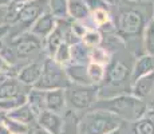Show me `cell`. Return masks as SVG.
Masks as SVG:
<instances>
[{
	"label": "cell",
	"mask_w": 154,
	"mask_h": 134,
	"mask_svg": "<svg viewBox=\"0 0 154 134\" xmlns=\"http://www.w3.org/2000/svg\"><path fill=\"white\" fill-rule=\"evenodd\" d=\"M93 109L105 110L119 118L121 121L134 122L143 117L146 111V102L134 97L133 94H118L111 98L98 99L94 103ZM91 110V109H90Z\"/></svg>",
	"instance_id": "cell-1"
},
{
	"label": "cell",
	"mask_w": 154,
	"mask_h": 134,
	"mask_svg": "<svg viewBox=\"0 0 154 134\" xmlns=\"http://www.w3.org/2000/svg\"><path fill=\"white\" fill-rule=\"evenodd\" d=\"M123 121L105 110L91 109L79 117L78 134H106L119 129Z\"/></svg>",
	"instance_id": "cell-2"
},
{
	"label": "cell",
	"mask_w": 154,
	"mask_h": 134,
	"mask_svg": "<svg viewBox=\"0 0 154 134\" xmlns=\"http://www.w3.org/2000/svg\"><path fill=\"white\" fill-rule=\"evenodd\" d=\"M14 52V56L16 59L17 67H22L24 64L29 63L34 61H39L35 59L40 55L43 51V40L40 38L32 35L29 31L19 34L16 36H12L10 39V44H8Z\"/></svg>",
	"instance_id": "cell-3"
},
{
	"label": "cell",
	"mask_w": 154,
	"mask_h": 134,
	"mask_svg": "<svg viewBox=\"0 0 154 134\" xmlns=\"http://www.w3.org/2000/svg\"><path fill=\"white\" fill-rule=\"evenodd\" d=\"M17 11L15 15V19L10 26V32L7 36L12 38L19 34L29 31L34 22L40 16L43 12L47 11L48 0H32L28 3H16Z\"/></svg>",
	"instance_id": "cell-4"
},
{
	"label": "cell",
	"mask_w": 154,
	"mask_h": 134,
	"mask_svg": "<svg viewBox=\"0 0 154 134\" xmlns=\"http://www.w3.org/2000/svg\"><path fill=\"white\" fill-rule=\"evenodd\" d=\"M152 20V19H150ZM149 20L142 10L135 7H125L121 8L117 17V32L122 39L126 38H135L143 34V30Z\"/></svg>",
	"instance_id": "cell-5"
},
{
	"label": "cell",
	"mask_w": 154,
	"mask_h": 134,
	"mask_svg": "<svg viewBox=\"0 0 154 134\" xmlns=\"http://www.w3.org/2000/svg\"><path fill=\"white\" fill-rule=\"evenodd\" d=\"M71 86V82L67 76L64 67L62 64L56 63L52 58L46 56L43 61V70L42 75L36 85L34 86L35 89H39L43 91L48 90H56V89H63L66 90L67 87Z\"/></svg>",
	"instance_id": "cell-6"
},
{
	"label": "cell",
	"mask_w": 154,
	"mask_h": 134,
	"mask_svg": "<svg viewBox=\"0 0 154 134\" xmlns=\"http://www.w3.org/2000/svg\"><path fill=\"white\" fill-rule=\"evenodd\" d=\"M99 86H81V85H71L66 89V99L67 107L75 113L87 111L93 109L94 103L98 101Z\"/></svg>",
	"instance_id": "cell-7"
},
{
	"label": "cell",
	"mask_w": 154,
	"mask_h": 134,
	"mask_svg": "<svg viewBox=\"0 0 154 134\" xmlns=\"http://www.w3.org/2000/svg\"><path fill=\"white\" fill-rule=\"evenodd\" d=\"M130 76H131V70L125 62L121 59H111L110 63L106 66V74L103 82H106L109 87L118 89L119 93L123 94L122 87L127 83V80H130Z\"/></svg>",
	"instance_id": "cell-8"
},
{
	"label": "cell",
	"mask_w": 154,
	"mask_h": 134,
	"mask_svg": "<svg viewBox=\"0 0 154 134\" xmlns=\"http://www.w3.org/2000/svg\"><path fill=\"white\" fill-rule=\"evenodd\" d=\"M43 61L39 59V61L29 62V63L22 66L19 68V71H17L16 78L24 86H27V87H34V86L36 85V82L39 80L40 75H42Z\"/></svg>",
	"instance_id": "cell-9"
},
{
	"label": "cell",
	"mask_w": 154,
	"mask_h": 134,
	"mask_svg": "<svg viewBox=\"0 0 154 134\" xmlns=\"http://www.w3.org/2000/svg\"><path fill=\"white\" fill-rule=\"evenodd\" d=\"M56 23H58V19L51 12L46 11L34 22V24L29 28V32L43 40L55 30Z\"/></svg>",
	"instance_id": "cell-10"
},
{
	"label": "cell",
	"mask_w": 154,
	"mask_h": 134,
	"mask_svg": "<svg viewBox=\"0 0 154 134\" xmlns=\"http://www.w3.org/2000/svg\"><path fill=\"white\" fill-rule=\"evenodd\" d=\"M64 117L62 114H56V113L48 111V110H43L36 118V125L39 127L44 129L50 134H60L63 129Z\"/></svg>",
	"instance_id": "cell-11"
},
{
	"label": "cell",
	"mask_w": 154,
	"mask_h": 134,
	"mask_svg": "<svg viewBox=\"0 0 154 134\" xmlns=\"http://www.w3.org/2000/svg\"><path fill=\"white\" fill-rule=\"evenodd\" d=\"M32 87L24 86L16 76H5L0 80V99H7L20 94H27Z\"/></svg>",
	"instance_id": "cell-12"
},
{
	"label": "cell",
	"mask_w": 154,
	"mask_h": 134,
	"mask_svg": "<svg viewBox=\"0 0 154 134\" xmlns=\"http://www.w3.org/2000/svg\"><path fill=\"white\" fill-rule=\"evenodd\" d=\"M67 109L69 107H67L66 90L56 89V90L46 91V110L63 115Z\"/></svg>",
	"instance_id": "cell-13"
},
{
	"label": "cell",
	"mask_w": 154,
	"mask_h": 134,
	"mask_svg": "<svg viewBox=\"0 0 154 134\" xmlns=\"http://www.w3.org/2000/svg\"><path fill=\"white\" fill-rule=\"evenodd\" d=\"M64 71H66L67 76H69L71 85H81V86H90L91 82L87 75V64H78L70 62L66 64Z\"/></svg>",
	"instance_id": "cell-14"
},
{
	"label": "cell",
	"mask_w": 154,
	"mask_h": 134,
	"mask_svg": "<svg viewBox=\"0 0 154 134\" xmlns=\"http://www.w3.org/2000/svg\"><path fill=\"white\" fill-rule=\"evenodd\" d=\"M153 71H154V56H150V55H147V54L140 56L131 68L130 86H131L137 79H140L142 76L153 73Z\"/></svg>",
	"instance_id": "cell-15"
},
{
	"label": "cell",
	"mask_w": 154,
	"mask_h": 134,
	"mask_svg": "<svg viewBox=\"0 0 154 134\" xmlns=\"http://www.w3.org/2000/svg\"><path fill=\"white\" fill-rule=\"evenodd\" d=\"M153 91H154V71L137 79L131 85V94L142 101H145L149 95H152Z\"/></svg>",
	"instance_id": "cell-16"
},
{
	"label": "cell",
	"mask_w": 154,
	"mask_h": 134,
	"mask_svg": "<svg viewBox=\"0 0 154 134\" xmlns=\"http://www.w3.org/2000/svg\"><path fill=\"white\" fill-rule=\"evenodd\" d=\"M62 43H64L63 32H62V30L58 27V23H56V27L54 31H52L46 39H43V51L46 54V56L52 58Z\"/></svg>",
	"instance_id": "cell-17"
},
{
	"label": "cell",
	"mask_w": 154,
	"mask_h": 134,
	"mask_svg": "<svg viewBox=\"0 0 154 134\" xmlns=\"http://www.w3.org/2000/svg\"><path fill=\"white\" fill-rule=\"evenodd\" d=\"M7 117L12 118L15 121H19L22 122V123L27 125V126L32 127L36 125V115H35V113L32 111V109L28 106V103H24V105H22L20 107H17V109L12 110V111L7 113Z\"/></svg>",
	"instance_id": "cell-18"
},
{
	"label": "cell",
	"mask_w": 154,
	"mask_h": 134,
	"mask_svg": "<svg viewBox=\"0 0 154 134\" xmlns=\"http://www.w3.org/2000/svg\"><path fill=\"white\" fill-rule=\"evenodd\" d=\"M90 10L83 0H69V16L72 20L85 23L86 20H90Z\"/></svg>",
	"instance_id": "cell-19"
},
{
	"label": "cell",
	"mask_w": 154,
	"mask_h": 134,
	"mask_svg": "<svg viewBox=\"0 0 154 134\" xmlns=\"http://www.w3.org/2000/svg\"><path fill=\"white\" fill-rule=\"evenodd\" d=\"M27 103L38 118V115L46 110V91L32 87L27 93Z\"/></svg>",
	"instance_id": "cell-20"
},
{
	"label": "cell",
	"mask_w": 154,
	"mask_h": 134,
	"mask_svg": "<svg viewBox=\"0 0 154 134\" xmlns=\"http://www.w3.org/2000/svg\"><path fill=\"white\" fill-rule=\"evenodd\" d=\"M90 51L85 43L78 42L70 46V55H71V62L78 64H88L90 63Z\"/></svg>",
	"instance_id": "cell-21"
},
{
	"label": "cell",
	"mask_w": 154,
	"mask_h": 134,
	"mask_svg": "<svg viewBox=\"0 0 154 134\" xmlns=\"http://www.w3.org/2000/svg\"><path fill=\"white\" fill-rule=\"evenodd\" d=\"M47 11L51 12L58 20L69 19V0H48Z\"/></svg>",
	"instance_id": "cell-22"
},
{
	"label": "cell",
	"mask_w": 154,
	"mask_h": 134,
	"mask_svg": "<svg viewBox=\"0 0 154 134\" xmlns=\"http://www.w3.org/2000/svg\"><path fill=\"white\" fill-rule=\"evenodd\" d=\"M133 134H154V117L143 114L133 122Z\"/></svg>",
	"instance_id": "cell-23"
},
{
	"label": "cell",
	"mask_w": 154,
	"mask_h": 134,
	"mask_svg": "<svg viewBox=\"0 0 154 134\" xmlns=\"http://www.w3.org/2000/svg\"><path fill=\"white\" fill-rule=\"evenodd\" d=\"M63 117H64V123L60 134H78V123L81 115H78V113L72 111V110L67 109V111L63 114Z\"/></svg>",
	"instance_id": "cell-24"
},
{
	"label": "cell",
	"mask_w": 154,
	"mask_h": 134,
	"mask_svg": "<svg viewBox=\"0 0 154 134\" xmlns=\"http://www.w3.org/2000/svg\"><path fill=\"white\" fill-rule=\"evenodd\" d=\"M24 103H27V94H20L12 98H7V99H0V111L7 114Z\"/></svg>",
	"instance_id": "cell-25"
},
{
	"label": "cell",
	"mask_w": 154,
	"mask_h": 134,
	"mask_svg": "<svg viewBox=\"0 0 154 134\" xmlns=\"http://www.w3.org/2000/svg\"><path fill=\"white\" fill-rule=\"evenodd\" d=\"M105 74H106V67L102 66V64L94 63V62H90L87 64V75L91 85L98 86L99 83H102L105 80Z\"/></svg>",
	"instance_id": "cell-26"
},
{
	"label": "cell",
	"mask_w": 154,
	"mask_h": 134,
	"mask_svg": "<svg viewBox=\"0 0 154 134\" xmlns=\"http://www.w3.org/2000/svg\"><path fill=\"white\" fill-rule=\"evenodd\" d=\"M143 47L145 52L154 56V20H149L143 30Z\"/></svg>",
	"instance_id": "cell-27"
},
{
	"label": "cell",
	"mask_w": 154,
	"mask_h": 134,
	"mask_svg": "<svg viewBox=\"0 0 154 134\" xmlns=\"http://www.w3.org/2000/svg\"><path fill=\"white\" fill-rule=\"evenodd\" d=\"M102 40H103V36L100 34L99 30L97 28H90L85 32V35L82 36L81 42L85 43L88 48H94V47H99L102 46Z\"/></svg>",
	"instance_id": "cell-28"
},
{
	"label": "cell",
	"mask_w": 154,
	"mask_h": 134,
	"mask_svg": "<svg viewBox=\"0 0 154 134\" xmlns=\"http://www.w3.org/2000/svg\"><path fill=\"white\" fill-rule=\"evenodd\" d=\"M110 61H111V54H109L102 46L91 48V51H90V62L102 64V66L106 67L109 63H110Z\"/></svg>",
	"instance_id": "cell-29"
},
{
	"label": "cell",
	"mask_w": 154,
	"mask_h": 134,
	"mask_svg": "<svg viewBox=\"0 0 154 134\" xmlns=\"http://www.w3.org/2000/svg\"><path fill=\"white\" fill-rule=\"evenodd\" d=\"M2 122L7 126V129L10 130L11 134H27L29 132V129H31L27 125L22 123V122H19V121H15L12 118L7 117L5 114H4V117H3Z\"/></svg>",
	"instance_id": "cell-30"
},
{
	"label": "cell",
	"mask_w": 154,
	"mask_h": 134,
	"mask_svg": "<svg viewBox=\"0 0 154 134\" xmlns=\"http://www.w3.org/2000/svg\"><path fill=\"white\" fill-rule=\"evenodd\" d=\"M52 59L56 63L62 64V66H66L71 62V55H70V44L67 43H62L59 46V48L56 50L55 55L52 56Z\"/></svg>",
	"instance_id": "cell-31"
},
{
	"label": "cell",
	"mask_w": 154,
	"mask_h": 134,
	"mask_svg": "<svg viewBox=\"0 0 154 134\" xmlns=\"http://www.w3.org/2000/svg\"><path fill=\"white\" fill-rule=\"evenodd\" d=\"M90 20L93 23L94 28L98 27L100 28L102 26H105L106 23H109L111 20L110 17V11H106V10H97V11H93L90 15Z\"/></svg>",
	"instance_id": "cell-32"
},
{
	"label": "cell",
	"mask_w": 154,
	"mask_h": 134,
	"mask_svg": "<svg viewBox=\"0 0 154 134\" xmlns=\"http://www.w3.org/2000/svg\"><path fill=\"white\" fill-rule=\"evenodd\" d=\"M19 68L10 64L2 55H0V75L2 76H16Z\"/></svg>",
	"instance_id": "cell-33"
},
{
	"label": "cell",
	"mask_w": 154,
	"mask_h": 134,
	"mask_svg": "<svg viewBox=\"0 0 154 134\" xmlns=\"http://www.w3.org/2000/svg\"><path fill=\"white\" fill-rule=\"evenodd\" d=\"M83 2L86 3L90 12L97 11V10L110 11V3H109V0H83Z\"/></svg>",
	"instance_id": "cell-34"
},
{
	"label": "cell",
	"mask_w": 154,
	"mask_h": 134,
	"mask_svg": "<svg viewBox=\"0 0 154 134\" xmlns=\"http://www.w3.org/2000/svg\"><path fill=\"white\" fill-rule=\"evenodd\" d=\"M7 24V7H0V26Z\"/></svg>",
	"instance_id": "cell-35"
},
{
	"label": "cell",
	"mask_w": 154,
	"mask_h": 134,
	"mask_svg": "<svg viewBox=\"0 0 154 134\" xmlns=\"http://www.w3.org/2000/svg\"><path fill=\"white\" fill-rule=\"evenodd\" d=\"M8 32H10V26L8 24H2L0 26V40H3L4 38H7Z\"/></svg>",
	"instance_id": "cell-36"
},
{
	"label": "cell",
	"mask_w": 154,
	"mask_h": 134,
	"mask_svg": "<svg viewBox=\"0 0 154 134\" xmlns=\"http://www.w3.org/2000/svg\"><path fill=\"white\" fill-rule=\"evenodd\" d=\"M29 134H50V133L46 132L42 127H39L38 125H35V126H32L31 129H29Z\"/></svg>",
	"instance_id": "cell-37"
},
{
	"label": "cell",
	"mask_w": 154,
	"mask_h": 134,
	"mask_svg": "<svg viewBox=\"0 0 154 134\" xmlns=\"http://www.w3.org/2000/svg\"><path fill=\"white\" fill-rule=\"evenodd\" d=\"M0 134H11L10 130L7 129V126H5L3 122H0Z\"/></svg>",
	"instance_id": "cell-38"
},
{
	"label": "cell",
	"mask_w": 154,
	"mask_h": 134,
	"mask_svg": "<svg viewBox=\"0 0 154 134\" xmlns=\"http://www.w3.org/2000/svg\"><path fill=\"white\" fill-rule=\"evenodd\" d=\"M12 3H14V0H0V7H8Z\"/></svg>",
	"instance_id": "cell-39"
},
{
	"label": "cell",
	"mask_w": 154,
	"mask_h": 134,
	"mask_svg": "<svg viewBox=\"0 0 154 134\" xmlns=\"http://www.w3.org/2000/svg\"><path fill=\"white\" fill-rule=\"evenodd\" d=\"M106 134H123V132L121 130V127H119V129H115V130H112V132H109Z\"/></svg>",
	"instance_id": "cell-40"
},
{
	"label": "cell",
	"mask_w": 154,
	"mask_h": 134,
	"mask_svg": "<svg viewBox=\"0 0 154 134\" xmlns=\"http://www.w3.org/2000/svg\"><path fill=\"white\" fill-rule=\"evenodd\" d=\"M32 2V0H14V3H28Z\"/></svg>",
	"instance_id": "cell-41"
},
{
	"label": "cell",
	"mask_w": 154,
	"mask_h": 134,
	"mask_svg": "<svg viewBox=\"0 0 154 134\" xmlns=\"http://www.w3.org/2000/svg\"><path fill=\"white\" fill-rule=\"evenodd\" d=\"M3 44H4L3 43V40H0V51H2V48H3Z\"/></svg>",
	"instance_id": "cell-42"
},
{
	"label": "cell",
	"mask_w": 154,
	"mask_h": 134,
	"mask_svg": "<svg viewBox=\"0 0 154 134\" xmlns=\"http://www.w3.org/2000/svg\"><path fill=\"white\" fill-rule=\"evenodd\" d=\"M129 2H142V0H129Z\"/></svg>",
	"instance_id": "cell-43"
},
{
	"label": "cell",
	"mask_w": 154,
	"mask_h": 134,
	"mask_svg": "<svg viewBox=\"0 0 154 134\" xmlns=\"http://www.w3.org/2000/svg\"><path fill=\"white\" fill-rule=\"evenodd\" d=\"M4 78H5V76H2V75H0V80H3Z\"/></svg>",
	"instance_id": "cell-44"
},
{
	"label": "cell",
	"mask_w": 154,
	"mask_h": 134,
	"mask_svg": "<svg viewBox=\"0 0 154 134\" xmlns=\"http://www.w3.org/2000/svg\"><path fill=\"white\" fill-rule=\"evenodd\" d=\"M27 134H29V132H28V133H27Z\"/></svg>",
	"instance_id": "cell-45"
},
{
	"label": "cell",
	"mask_w": 154,
	"mask_h": 134,
	"mask_svg": "<svg viewBox=\"0 0 154 134\" xmlns=\"http://www.w3.org/2000/svg\"><path fill=\"white\" fill-rule=\"evenodd\" d=\"M153 20H154V17H153Z\"/></svg>",
	"instance_id": "cell-46"
}]
</instances>
